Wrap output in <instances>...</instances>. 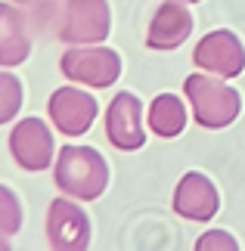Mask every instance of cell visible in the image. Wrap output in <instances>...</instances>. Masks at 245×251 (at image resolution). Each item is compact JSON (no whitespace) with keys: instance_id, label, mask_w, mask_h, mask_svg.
I'll return each mask as SVG.
<instances>
[{"instance_id":"277c9868","label":"cell","mask_w":245,"mask_h":251,"mask_svg":"<svg viewBox=\"0 0 245 251\" xmlns=\"http://www.w3.org/2000/svg\"><path fill=\"white\" fill-rule=\"evenodd\" d=\"M112 31V9L109 0H62L59 13V41L75 44H103Z\"/></svg>"},{"instance_id":"6da1fadb","label":"cell","mask_w":245,"mask_h":251,"mask_svg":"<svg viewBox=\"0 0 245 251\" xmlns=\"http://www.w3.org/2000/svg\"><path fill=\"white\" fill-rule=\"evenodd\" d=\"M53 177L62 196L93 201L109 186V165L93 146H62L56 152Z\"/></svg>"},{"instance_id":"9c48e42d","label":"cell","mask_w":245,"mask_h":251,"mask_svg":"<svg viewBox=\"0 0 245 251\" xmlns=\"http://www.w3.org/2000/svg\"><path fill=\"white\" fill-rule=\"evenodd\" d=\"M47 112H50L53 127L59 133H65V137H81V133L90 130L96 112H100V105H96V100L87 90H78V87H59V90L50 93Z\"/></svg>"},{"instance_id":"30bf717a","label":"cell","mask_w":245,"mask_h":251,"mask_svg":"<svg viewBox=\"0 0 245 251\" xmlns=\"http://www.w3.org/2000/svg\"><path fill=\"white\" fill-rule=\"evenodd\" d=\"M192 34V13L186 0H164L149 19V31H146V47L149 50H177Z\"/></svg>"},{"instance_id":"7c38bea8","label":"cell","mask_w":245,"mask_h":251,"mask_svg":"<svg viewBox=\"0 0 245 251\" xmlns=\"http://www.w3.org/2000/svg\"><path fill=\"white\" fill-rule=\"evenodd\" d=\"M31 53V31H28V13L19 9V3H3L0 9V62L3 69L22 65Z\"/></svg>"},{"instance_id":"7a4b0ae2","label":"cell","mask_w":245,"mask_h":251,"mask_svg":"<svg viewBox=\"0 0 245 251\" xmlns=\"http://www.w3.org/2000/svg\"><path fill=\"white\" fill-rule=\"evenodd\" d=\"M183 93H186V100H190V109L195 115V121L208 130L230 127L242 112L239 90H233L218 75H208V72L190 75V78L183 81Z\"/></svg>"},{"instance_id":"8fae6325","label":"cell","mask_w":245,"mask_h":251,"mask_svg":"<svg viewBox=\"0 0 245 251\" xmlns=\"http://www.w3.org/2000/svg\"><path fill=\"white\" fill-rule=\"evenodd\" d=\"M171 205L180 217L195 220V224H208L220 208V196H218V186L211 183V177H205L202 171H190L177 183Z\"/></svg>"},{"instance_id":"3957f363","label":"cell","mask_w":245,"mask_h":251,"mask_svg":"<svg viewBox=\"0 0 245 251\" xmlns=\"http://www.w3.org/2000/svg\"><path fill=\"white\" fill-rule=\"evenodd\" d=\"M59 72L75 84L103 90L121 78V56L106 44H75L62 53Z\"/></svg>"},{"instance_id":"ac0fdd59","label":"cell","mask_w":245,"mask_h":251,"mask_svg":"<svg viewBox=\"0 0 245 251\" xmlns=\"http://www.w3.org/2000/svg\"><path fill=\"white\" fill-rule=\"evenodd\" d=\"M186 3H199V0H186Z\"/></svg>"},{"instance_id":"8992f818","label":"cell","mask_w":245,"mask_h":251,"mask_svg":"<svg viewBox=\"0 0 245 251\" xmlns=\"http://www.w3.org/2000/svg\"><path fill=\"white\" fill-rule=\"evenodd\" d=\"M47 242L53 251H87L90 245V217L72 196L53 199L47 208Z\"/></svg>"},{"instance_id":"ba28073f","label":"cell","mask_w":245,"mask_h":251,"mask_svg":"<svg viewBox=\"0 0 245 251\" xmlns=\"http://www.w3.org/2000/svg\"><path fill=\"white\" fill-rule=\"evenodd\" d=\"M53 152H56L53 133L41 118H25L9 130V155L22 171L31 174L47 171L53 165Z\"/></svg>"},{"instance_id":"9a60e30c","label":"cell","mask_w":245,"mask_h":251,"mask_svg":"<svg viewBox=\"0 0 245 251\" xmlns=\"http://www.w3.org/2000/svg\"><path fill=\"white\" fill-rule=\"evenodd\" d=\"M19 226H22V201L9 186H3L0 189V236H16Z\"/></svg>"},{"instance_id":"2e32d148","label":"cell","mask_w":245,"mask_h":251,"mask_svg":"<svg viewBox=\"0 0 245 251\" xmlns=\"http://www.w3.org/2000/svg\"><path fill=\"white\" fill-rule=\"evenodd\" d=\"M192 251H239V242L227 229H208V233L199 236Z\"/></svg>"},{"instance_id":"5b68a950","label":"cell","mask_w":245,"mask_h":251,"mask_svg":"<svg viewBox=\"0 0 245 251\" xmlns=\"http://www.w3.org/2000/svg\"><path fill=\"white\" fill-rule=\"evenodd\" d=\"M192 65L199 72L218 75V78L230 81L236 75L245 72V47L239 41V34L227 31V28H218V31H208L195 44L192 50Z\"/></svg>"},{"instance_id":"52a82bcc","label":"cell","mask_w":245,"mask_h":251,"mask_svg":"<svg viewBox=\"0 0 245 251\" xmlns=\"http://www.w3.org/2000/svg\"><path fill=\"white\" fill-rule=\"evenodd\" d=\"M146 127L149 124H143L140 96L121 90L106 109V137H109V143L121 152H136L146 143Z\"/></svg>"},{"instance_id":"e0dca14e","label":"cell","mask_w":245,"mask_h":251,"mask_svg":"<svg viewBox=\"0 0 245 251\" xmlns=\"http://www.w3.org/2000/svg\"><path fill=\"white\" fill-rule=\"evenodd\" d=\"M19 6H37V3H47V0H13Z\"/></svg>"},{"instance_id":"5bb4252c","label":"cell","mask_w":245,"mask_h":251,"mask_svg":"<svg viewBox=\"0 0 245 251\" xmlns=\"http://www.w3.org/2000/svg\"><path fill=\"white\" fill-rule=\"evenodd\" d=\"M19 109H22V81L6 69L0 75V121L9 124L19 115Z\"/></svg>"},{"instance_id":"4fadbf2b","label":"cell","mask_w":245,"mask_h":251,"mask_svg":"<svg viewBox=\"0 0 245 251\" xmlns=\"http://www.w3.org/2000/svg\"><path fill=\"white\" fill-rule=\"evenodd\" d=\"M186 118H190V112H186V102L177 93H159L152 100L149 112H146L149 130L155 133V137H162V140L180 137L183 127H186Z\"/></svg>"}]
</instances>
